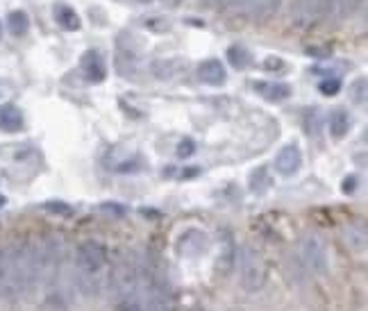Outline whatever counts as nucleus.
<instances>
[{"mask_svg": "<svg viewBox=\"0 0 368 311\" xmlns=\"http://www.w3.org/2000/svg\"><path fill=\"white\" fill-rule=\"evenodd\" d=\"M73 284L87 296H98L109 289V271L107 269V248L98 241H84L75 248L73 255Z\"/></svg>", "mask_w": 368, "mask_h": 311, "instance_id": "obj_1", "label": "nucleus"}, {"mask_svg": "<svg viewBox=\"0 0 368 311\" xmlns=\"http://www.w3.org/2000/svg\"><path fill=\"white\" fill-rule=\"evenodd\" d=\"M298 262H301V269L312 273V275H325L330 271V262H328V246L325 241L316 234H307L301 239L298 244Z\"/></svg>", "mask_w": 368, "mask_h": 311, "instance_id": "obj_2", "label": "nucleus"}, {"mask_svg": "<svg viewBox=\"0 0 368 311\" xmlns=\"http://www.w3.org/2000/svg\"><path fill=\"white\" fill-rule=\"evenodd\" d=\"M239 275H241V284L248 293H257L266 284V264L259 257L257 250L246 248L239 255Z\"/></svg>", "mask_w": 368, "mask_h": 311, "instance_id": "obj_3", "label": "nucleus"}, {"mask_svg": "<svg viewBox=\"0 0 368 311\" xmlns=\"http://www.w3.org/2000/svg\"><path fill=\"white\" fill-rule=\"evenodd\" d=\"M282 0H230V7L246 21L264 23L278 14Z\"/></svg>", "mask_w": 368, "mask_h": 311, "instance_id": "obj_4", "label": "nucleus"}, {"mask_svg": "<svg viewBox=\"0 0 368 311\" xmlns=\"http://www.w3.org/2000/svg\"><path fill=\"white\" fill-rule=\"evenodd\" d=\"M337 0H296L294 3V21L298 25H316L325 21L337 10Z\"/></svg>", "mask_w": 368, "mask_h": 311, "instance_id": "obj_5", "label": "nucleus"}, {"mask_svg": "<svg viewBox=\"0 0 368 311\" xmlns=\"http://www.w3.org/2000/svg\"><path fill=\"white\" fill-rule=\"evenodd\" d=\"M209 248V239L200 230H189L177 239V253L182 257H198Z\"/></svg>", "mask_w": 368, "mask_h": 311, "instance_id": "obj_6", "label": "nucleus"}, {"mask_svg": "<svg viewBox=\"0 0 368 311\" xmlns=\"http://www.w3.org/2000/svg\"><path fill=\"white\" fill-rule=\"evenodd\" d=\"M303 166V152L301 148H298L296 143H291V145H285L280 152H278V157H275V170L280 173V175H296L298 170H301Z\"/></svg>", "mask_w": 368, "mask_h": 311, "instance_id": "obj_7", "label": "nucleus"}, {"mask_svg": "<svg viewBox=\"0 0 368 311\" xmlns=\"http://www.w3.org/2000/svg\"><path fill=\"white\" fill-rule=\"evenodd\" d=\"M198 77H200V82L205 84H209V86H221L225 82V66L218 62V59H207V62H202L198 66Z\"/></svg>", "mask_w": 368, "mask_h": 311, "instance_id": "obj_8", "label": "nucleus"}, {"mask_svg": "<svg viewBox=\"0 0 368 311\" xmlns=\"http://www.w3.org/2000/svg\"><path fill=\"white\" fill-rule=\"evenodd\" d=\"M186 68L184 62H179V59H157L155 64H152V75L157 77V80H173L179 73H182Z\"/></svg>", "mask_w": 368, "mask_h": 311, "instance_id": "obj_9", "label": "nucleus"}, {"mask_svg": "<svg viewBox=\"0 0 368 311\" xmlns=\"http://www.w3.org/2000/svg\"><path fill=\"white\" fill-rule=\"evenodd\" d=\"M0 129L3 132H19V129H23V114L19 107L14 105L0 107Z\"/></svg>", "mask_w": 368, "mask_h": 311, "instance_id": "obj_10", "label": "nucleus"}, {"mask_svg": "<svg viewBox=\"0 0 368 311\" xmlns=\"http://www.w3.org/2000/svg\"><path fill=\"white\" fill-rule=\"evenodd\" d=\"M255 89H257V93H259L262 98H266L271 102L285 100V98H289V93H291L289 86L282 84V82H257Z\"/></svg>", "mask_w": 368, "mask_h": 311, "instance_id": "obj_11", "label": "nucleus"}, {"mask_svg": "<svg viewBox=\"0 0 368 311\" xmlns=\"http://www.w3.org/2000/svg\"><path fill=\"white\" fill-rule=\"evenodd\" d=\"M344 239L346 244L355 250V253H366V228L364 223H355L344 230Z\"/></svg>", "mask_w": 368, "mask_h": 311, "instance_id": "obj_12", "label": "nucleus"}, {"mask_svg": "<svg viewBox=\"0 0 368 311\" xmlns=\"http://www.w3.org/2000/svg\"><path fill=\"white\" fill-rule=\"evenodd\" d=\"M82 66H84V73H87V77L91 82H102V80H105V66H102V59L96 53L84 55Z\"/></svg>", "mask_w": 368, "mask_h": 311, "instance_id": "obj_13", "label": "nucleus"}, {"mask_svg": "<svg viewBox=\"0 0 368 311\" xmlns=\"http://www.w3.org/2000/svg\"><path fill=\"white\" fill-rule=\"evenodd\" d=\"M330 134L335 136V139H341V136H346L348 134V129H350V116L346 114L344 109H335L330 114Z\"/></svg>", "mask_w": 368, "mask_h": 311, "instance_id": "obj_14", "label": "nucleus"}, {"mask_svg": "<svg viewBox=\"0 0 368 311\" xmlns=\"http://www.w3.org/2000/svg\"><path fill=\"white\" fill-rule=\"evenodd\" d=\"M55 21L62 25L64 30H80V16L75 14L68 5H57L55 7Z\"/></svg>", "mask_w": 368, "mask_h": 311, "instance_id": "obj_15", "label": "nucleus"}, {"mask_svg": "<svg viewBox=\"0 0 368 311\" xmlns=\"http://www.w3.org/2000/svg\"><path fill=\"white\" fill-rule=\"evenodd\" d=\"M218 271L221 273H227V271H232V266H234V244L225 237L223 241V248H221V255H218Z\"/></svg>", "mask_w": 368, "mask_h": 311, "instance_id": "obj_16", "label": "nucleus"}, {"mask_svg": "<svg viewBox=\"0 0 368 311\" xmlns=\"http://www.w3.org/2000/svg\"><path fill=\"white\" fill-rule=\"evenodd\" d=\"M7 25H10V32L16 34V37H21V34L28 32L30 28V19L25 12H12L10 16H7Z\"/></svg>", "mask_w": 368, "mask_h": 311, "instance_id": "obj_17", "label": "nucleus"}, {"mask_svg": "<svg viewBox=\"0 0 368 311\" xmlns=\"http://www.w3.org/2000/svg\"><path fill=\"white\" fill-rule=\"evenodd\" d=\"M269 184H271V177H269L266 168H257L253 175H250V189H253L255 193H264Z\"/></svg>", "mask_w": 368, "mask_h": 311, "instance_id": "obj_18", "label": "nucleus"}, {"mask_svg": "<svg viewBox=\"0 0 368 311\" xmlns=\"http://www.w3.org/2000/svg\"><path fill=\"white\" fill-rule=\"evenodd\" d=\"M227 57H230V64L234 68H246L250 64V55H248V50H243L241 46H234L227 50Z\"/></svg>", "mask_w": 368, "mask_h": 311, "instance_id": "obj_19", "label": "nucleus"}, {"mask_svg": "<svg viewBox=\"0 0 368 311\" xmlns=\"http://www.w3.org/2000/svg\"><path fill=\"white\" fill-rule=\"evenodd\" d=\"M364 3L366 0H337L335 7H339L341 16H353V14H357L359 10H362Z\"/></svg>", "mask_w": 368, "mask_h": 311, "instance_id": "obj_20", "label": "nucleus"}, {"mask_svg": "<svg viewBox=\"0 0 368 311\" xmlns=\"http://www.w3.org/2000/svg\"><path fill=\"white\" fill-rule=\"evenodd\" d=\"M341 89V82L337 80V77H328V80L321 82V91L325 93V96H337Z\"/></svg>", "mask_w": 368, "mask_h": 311, "instance_id": "obj_21", "label": "nucleus"}, {"mask_svg": "<svg viewBox=\"0 0 368 311\" xmlns=\"http://www.w3.org/2000/svg\"><path fill=\"white\" fill-rule=\"evenodd\" d=\"M195 150V143L191 139H182V143L177 145V157L179 159H186V157H191Z\"/></svg>", "mask_w": 368, "mask_h": 311, "instance_id": "obj_22", "label": "nucleus"}, {"mask_svg": "<svg viewBox=\"0 0 368 311\" xmlns=\"http://www.w3.org/2000/svg\"><path fill=\"white\" fill-rule=\"evenodd\" d=\"M353 100L355 102H366V80H357L353 84Z\"/></svg>", "mask_w": 368, "mask_h": 311, "instance_id": "obj_23", "label": "nucleus"}, {"mask_svg": "<svg viewBox=\"0 0 368 311\" xmlns=\"http://www.w3.org/2000/svg\"><path fill=\"white\" fill-rule=\"evenodd\" d=\"M48 212H55V214H62V216H68V214H73V209L68 205H64V202H48V205H44Z\"/></svg>", "mask_w": 368, "mask_h": 311, "instance_id": "obj_24", "label": "nucleus"}, {"mask_svg": "<svg viewBox=\"0 0 368 311\" xmlns=\"http://www.w3.org/2000/svg\"><path fill=\"white\" fill-rule=\"evenodd\" d=\"M207 7H223V5H230V0H202Z\"/></svg>", "mask_w": 368, "mask_h": 311, "instance_id": "obj_25", "label": "nucleus"}, {"mask_svg": "<svg viewBox=\"0 0 368 311\" xmlns=\"http://www.w3.org/2000/svg\"><path fill=\"white\" fill-rule=\"evenodd\" d=\"M355 184H357V180H355V177H348L346 184H344V191H346V193H353V191H355Z\"/></svg>", "mask_w": 368, "mask_h": 311, "instance_id": "obj_26", "label": "nucleus"}, {"mask_svg": "<svg viewBox=\"0 0 368 311\" xmlns=\"http://www.w3.org/2000/svg\"><path fill=\"white\" fill-rule=\"evenodd\" d=\"M5 202H7V200H5V196H0V207H5Z\"/></svg>", "mask_w": 368, "mask_h": 311, "instance_id": "obj_27", "label": "nucleus"}, {"mask_svg": "<svg viewBox=\"0 0 368 311\" xmlns=\"http://www.w3.org/2000/svg\"><path fill=\"white\" fill-rule=\"evenodd\" d=\"M189 311H205V309H200V307H193V309H189Z\"/></svg>", "mask_w": 368, "mask_h": 311, "instance_id": "obj_28", "label": "nucleus"}, {"mask_svg": "<svg viewBox=\"0 0 368 311\" xmlns=\"http://www.w3.org/2000/svg\"><path fill=\"white\" fill-rule=\"evenodd\" d=\"M0 32H3V28H0Z\"/></svg>", "mask_w": 368, "mask_h": 311, "instance_id": "obj_29", "label": "nucleus"}]
</instances>
